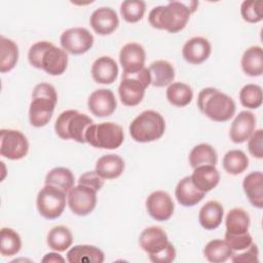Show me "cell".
I'll return each mask as SVG.
<instances>
[{
	"label": "cell",
	"mask_w": 263,
	"mask_h": 263,
	"mask_svg": "<svg viewBox=\"0 0 263 263\" xmlns=\"http://www.w3.org/2000/svg\"><path fill=\"white\" fill-rule=\"evenodd\" d=\"M124 170V161L117 154H107L98 159L96 172L103 179H116Z\"/></svg>",
	"instance_id": "d4e9b609"
},
{
	"label": "cell",
	"mask_w": 263,
	"mask_h": 263,
	"mask_svg": "<svg viewBox=\"0 0 263 263\" xmlns=\"http://www.w3.org/2000/svg\"><path fill=\"white\" fill-rule=\"evenodd\" d=\"M263 2L261 0L243 1L240 6V14L248 23H258L263 18Z\"/></svg>",
	"instance_id": "ab89813d"
},
{
	"label": "cell",
	"mask_w": 263,
	"mask_h": 263,
	"mask_svg": "<svg viewBox=\"0 0 263 263\" xmlns=\"http://www.w3.org/2000/svg\"><path fill=\"white\" fill-rule=\"evenodd\" d=\"M63 49L71 54H82L93 44V36L85 28H71L63 32L60 38Z\"/></svg>",
	"instance_id": "7c38bea8"
},
{
	"label": "cell",
	"mask_w": 263,
	"mask_h": 263,
	"mask_svg": "<svg viewBox=\"0 0 263 263\" xmlns=\"http://www.w3.org/2000/svg\"><path fill=\"white\" fill-rule=\"evenodd\" d=\"M87 106L95 116L107 117L113 114L117 107V102L114 93L110 89L101 88L90 93Z\"/></svg>",
	"instance_id": "9a60e30c"
},
{
	"label": "cell",
	"mask_w": 263,
	"mask_h": 263,
	"mask_svg": "<svg viewBox=\"0 0 263 263\" xmlns=\"http://www.w3.org/2000/svg\"><path fill=\"white\" fill-rule=\"evenodd\" d=\"M67 260L70 263H102L104 253L95 246L78 245L68 251Z\"/></svg>",
	"instance_id": "cb8c5ba5"
},
{
	"label": "cell",
	"mask_w": 263,
	"mask_h": 263,
	"mask_svg": "<svg viewBox=\"0 0 263 263\" xmlns=\"http://www.w3.org/2000/svg\"><path fill=\"white\" fill-rule=\"evenodd\" d=\"M0 47V72L6 73L11 71L17 63L18 48L12 40L5 38L4 36H1Z\"/></svg>",
	"instance_id": "1f68e13d"
},
{
	"label": "cell",
	"mask_w": 263,
	"mask_h": 263,
	"mask_svg": "<svg viewBox=\"0 0 263 263\" xmlns=\"http://www.w3.org/2000/svg\"><path fill=\"white\" fill-rule=\"evenodd\" d=\"M193 98L192 88L183 82L171 83L166 89L167 101L176 107L187 106Z\"/></svg>",
	"instance_id": "d6a6232c"
},
{
	"label": "cell",
	"mask_w": 263,
	"mask_h": 263,
	"mask_svg": "<svg viewBox=\"0 0 263 263\" xmlns=\"http://www.w3.org/2000/svg\"><path fill=\"white\" fill-rule=\"evenodd\" d=\"M151 77V84L156 87H163L170 85L175 78V69L173 65L166 61H155L149 68Z\"/></svg>",
	"instance_id": "4316f807"
},
{
	"label": "cell",
	"mask_w": 263,
	"mask_h": 263,
	"mask_svg": "<svg viewBox=\"0 0 263 263\" xmlns=\"http://www.w3.org/2000/svg\"><path fill=\"white\" fill-rule=\"evenodd\" d=\"M224 210L220 202L210 200L199 211L198 221L206 230H213L220 226L223 219Z\"/></svg>",
	"instance_id": "484cf974"
},
{
	"label": "cell",
	"mask_w": 263,
	"mask_h": 263,
	"mask_svg": "<svg viewBox=\"0 0 263 263\" xmlns=\"http://www.w3.org/2000/svg\"><path fill=\"white\" fill-rule=\"evenodd\" d=\"M191 7L179 1H173L166 5H159L151 9L148 15L149 24L159 30H165L170 33H177L183 30L189 21Z\"/></svg>",
	"instance_id": "6da1fadb"
},
{
	"label": "cell",
	"mask_w": 263,
	"mask_h": 263,
	"mask_svg": "<svg viewBox=\"0 0 263 263\" xmlns=\"http://www.w3.org/2000/svg\"><path fill=\"white\" fill-rule=\"evenodd\" d=\"M146 4L141 0H126L120 5V13L127 23H137L144 16Z\"/></svg>",
	"instance_id": "f35d334b"
},
{
	"label": "cell",
	"mask_w": 263,
	"mask_h": 263,
	"mask_svg": "<svg viewBox=\"0 0 263 263\" xmlns=\"http://www.w3.org/2000/svg\"><path fill=\"white\" fill-rule=\"evenodd\" d=\"M118 75V66L110 57H100L91 66V76L97 83L111 84Z\"/></svg>",
	"instance_id": "ffe728a7"
},
{
	"label": "cell",
	"mask_w": 263,
	"mask_h": 263,
	"mask_svg": "<svg viewBox=\"0 0 263 263\" xmlns=\"http://www.w3.org/2000/svg\"><path fill=\"white\" fill-rule=\"evenodd\" d=\"M123 140L122 127L114 122L91 124L85 134L86 143L101 149H116L121 146Z\"/></svg>",
	"instance_id": "9c48e42d"
},
{
	"label": "cell",
	"mask_w": 263,
	"mask_h": 263,
	"mask_svg": "<svg viewBox=\"0 0 263 263\" xmlns=\"http://www.w3.org/2000/svg\"><path fill=\"white\" fill-rule=\"evenodd\" d=\"M243 191L252 205L263 208V174L261 172H252L247 175L242 182Z\"/></svg>",
	"instance_id": "603a6c76"
},
{
	"label": "cell",
	"mask_w": 263,
	"mask_h": 263,
	"mask_svg": "<svg viewBox=\"0 0 263 263\" xmlns=\"http://www.w3.org/2000/svg\"><path fill=\"white\" fill-rule=\"evenodd\" d=\"M222 164L228 174L235 176L247 170L249 165V158L241 150H230L224 155Z\"/></svg>",
	"instance_id": "d590c367"
},
{
	"label": "cell",
	"mask_w": 263,
	"mask_h": 263,
	"mask_svg": "<svg viewBox=\"0 0 263 263\" xmlns=\"http://www.w3.org/2000/svg\"><path fill=\"white\" fill-rule=\"evenodd\" d=\"M104 179L98 175V173L95 171V172H86L84 173L83 175H81L79 177V180H78V184L80 185H84V186H87V187H90L92 189H95L96 191H99L102 189V187L104 186Z\"/></svg>",
	"instance_id": "ee69618b"
},
{
	"label": "cell",
	"mask_w": 263,
	"mask_h": 263,
	"mask_svg": "<svg viewBox=\"0 0 263 263\" xmlns=\"http://www.w3.org/2000/svg\"><path fill=\"white\" fill-rule=\"evenodd\" d=\"M165 121L156 111L146 110L138 115L129 124V134L136 142L148 143L162 137Z\"/></svg>",
	"instance_id": "52a82bcc"
},
{
	"label": "cell",
	"mask_w": 263,
	"mask_h": 263,
	"mask_svg": "<svg viewBox=\"0 0 263 263\" xmlns=\"http://www.w3.org/2000/svg\"><path fill=\"white\" fill-rule=\"evenodd\" d=\"M199 111L210 119L217 122H224L233 117L235 103L226 93L214 87H206L200 90L197 97Z\"/></svg>",
	"instance_id": "3957f363"
},
{
	"label": "cell",
	"mask_w": 263,
	"mask_h": 263,
	"mask_svg": "<svg viewBox=\"0 0 263 263\" xmlns=\"http://www.w3.org/2000/svg\"><path fill=\"white\" fill-rule=\"evenodd\" d=\"M203 253L210 262L223 263L231 257L233 251L225 240L213 239L206 243Z\"/></svg>",
	"instance_id": "836d02e7"
},
{
	"label": "cell",
	"mask_w": 263,
	"mask_h": 263,
	"mask_svg": "<svg viewBox=\"0 0 263 263\" xmlns=\"http://www.w3.org/2000/svg\"><path fill=\"white\" fill-rule=\"evenodd\" d=\"M36 204L39 214L45 219L59 218L66 208V193L51 185H45L37 195Z\"/></svg>",
	"instance_id": "30bf717a"
},
{
	"label": "cell",
	"mask_w": 263,
	"mask_h": 263,
	"mask_svg": "<svg viewBox=\"0 0 263 263\" xmlns=\"http://www.w3.org/2000/svg\"><path fill=\"white\" fill-rule=\"evenodd\" d=\"M146 59L145 49L136 42L125 44L119 53V62L123 73H136L144 68Z\"/></svg>",
	"instance_id": "2e32d148"
},
{
	"label": "cell",
	"mask_w": 263,
	"mask_h": 263,
	"mask_svg": "<svg viewBox=\"0 0 263 263\" xmlns=\"http://www.w3.org/2000/svg\"><path fill=\"white\" fill-rule=\"evenodd\" d=\"M97 192L95 189L80 185L73 187L68 192V205L77 216L90 214L97 204Z\"/></svg>",
	"instance_id": "4fadbf2b"
},
{
	"label": "cell",
	"mask_w": 263,
	"mask_h": 263,
	"mask_svg": "<svg viewBox=\"0 0 263 263\" xmlns=\"http://www.w3.org/2000/svg\"><path fill=\"white\" fill-rule=\"evenodd\" d=\"M211 51L212 46L205 38L193 37L184 44L182 54L186 62L193 65H198L208 60Z\"/></svg>",
	"instance_id": "d6986e66"
},
{
	"label": "cell",
	"mask_w": 263,
	"mask_h": 263,
	"mask_svg": "<svg viewBox=\"0 0 263 263\" xmlns=\"http://www.w3.org/2000/svg\"><path fill=\"white\" fill-rule=\"evenodd\" d=\"M217 160V152L214 147L209 144H198L192 148L189 153V163L193 168L204 164L215 165Z\"/></svg>",
	"instance_id": "4dcf8cb0"
},
{
	"label": "cell",
	"mask_w": 263,
	"mask_h": 263,
	"mask_svg": "<svg viewBox=\"0 0 263 263\" xmlns=\"http://www.w3.org/2000/svg\"><path fill=\"white\" fill-rule=\"evenodd\" d=\"M28 59L33 67L52 76L63 74L68 66L67 52L48 41L34 43L29 49Z\"/></svg>",
	"instance_id": "7a4b0ae2"
},
{
	"label": "cell",
	"mask_w": 263,
	"mask_h": 263,
	"mask_svg": "<svg viewBox=\"0 0 263 263\" xmlns=\"http://www.w3.org/2000/svg\"><path fill=\"white\" fill-rule=\"evenodd\" d=\"M190 177L194 186L204 193L214 189L220 181V174L218 170L215 167V165L210 164L195 167Z\"/></svg>",
	"instance_id": "7402d4cb"
},
{
	"label": "cell",
	"mask_w": 263,
	"mask_h": 263,
	"mask_svg": "<svg viewBox=\"0 0 263 263\" xmlns=\"http://www.w3.org/2000/svg\"><path fill=\"white\" fill-rule=\"evenodd\" d=\"M239 101L243 107L257 109L262 105V88L257 84H247L239 91Z\"/></svg>",
	"instance_id": "74e56055"
},
{
	"label": "cell",
	"mask_w": 263,
	"mask_h": 263,
	"mask_svg": "<svg viewBox=\"0 0 263 263\" xmlns=\"http://www.w3.org/2000/svg\"><path fill=\"white\" fill-rule=\"evenodd\" d=\"M57 102L58 95L51 84H37L34 87L29 109L30 123L35 127L46 125L52 117Z\"/></svg>",
	"instance_id": "5b68a950"
},
{
	"label": "cell",
	"mask_w": 263,
	"mask_h": 263,
	"mask_svg": "<svg viewBox=\"0 0 263 263\" xmlns=\"http://www.w3.org/2000/svg\"><path fill=\"white\" fill-rule=\"evenodd\" d=\"M93 121L86 114L77 110H66L55 120L54 130L63 140H74L78 143H86L85 134Z\"/></svg>",
	"instance_id": "8992f818"
},
{
	"label": "cell",
	"mask_w": 263,
	"mask_h": 263,
	"mask_svg": "<svg viewBox=\"0 0 263 263\" xmlns=\"http://www.w3.org/2000/svg\"><path fill=\"white\" fill-rule=\"evenodd\" d=\"M242 71L252 77L260 76L263 73V51L260 46H251L241 58Z\"/></svg>",
	"instance_id": "83f0119b"
},
{
	"label": "cell",
	"mask_w": 263,
	"mask_h": 263,
	"mask_svg": "<svg viewBox=\"0 0 263 263\" xmlns=\"http://www.w3.org/2000/svg\"><path fill=\"white\" fill-rule=\"evenodd\" d=\"M140 247L153 263H170L176 258V250L168 241L165 231L158 226L144 229L139 238Z\"/></svg>",
	"instance_id": "277c9868"
},
{
	"label": "cell",
	"mask_w": 263,
	"mask_h": 263,
	"mask_svg": "<svg viewBox=\"0 0 263 263\" xmlns=\"http://www.w3.org/2000/svg\"><path fill=\"white\" fill-rule=\"evenodd\" d=\"M175 195L181 205L193 206L202 200L205 193L196 188L192 183L191 177L187 176L177 184Z\"/></svg>",
	"instance_id": "44dd1931"
},
{
	"label": "cell",
	"mask_w": 263,
	"mask_h": 263,
	"mask_svg": "<svg viewBox=\"0 0 263 263\" xmlns=\"http://www.w3.org/2000/svg\"><path fill=\"white\" fill-rule=\"evenodd\" d=\"M226 232L230 234H242L248 232L250 226L249 214L240 208L232 209L226 216Z\"/></svg>",
	"instance_id": "f546056e"
},
{
	"label": "cell",
	"mask_w": 263,
	"mask_h": 263,
	"mask_svg": "<svg viewBox=\"0 0 263 263\" xmlns=\"http://www.w3.org/2000/svg\"><path fill=\"white\" fill-rule=\"evenodd\" d=\"M73 242V235L69 228L65 226H55L47 234V245L57 252H64Z\"/></svg>",
	"instance_id": "e575fe53"
},
{
	"label": "cell",
	"mask_w": 263,
	"mask_h": 263,
	"mask_svg": "<svg viewBox=\"0 0 263 263\" xmlns=\"http://www.w3.org/2000/svg\"><path fill=\"white\" fill-rule=\"evenodd\" d=\"M74 181L73 173L66 167H54L45 177V185L54 186L66 194L74 187Z\"/></svg>",
	"instance_id": "f1b7e54d"
},
{
	"label": "cell",
	"mask_w": 263,
	"mask_h": 263,
	"mask_svg": "<svg viewBox=\"0 0 263 263\" xmlns=\"http://www.w3.org/2000/svg\"><path fill=\"white\" fill-rule=\"evenodd\" d=\"M29 143L24 134L15 129L0 130V154L10 160H18L27 155Z\"/></svg>",
	"instance_id": "8fae6325"
},
{
	"label": "cell",
	"mask_w": 263,
	"mask_h": 263,
	"mask_svg": "<svg viewBox=\"0 0 263 263\" xmlns=\"http://www.w3.org/2000/svg\"><path fill=\"white\" fill-rule=\"evenodd\" d=\"M22 248V240L17 232L3 227L0 231V252L4 257L16 255Z\"/></svg>",
	"instance_id": "8d00e7d4"
},
{
	"label": "cell",
	"mask_w": 263,
	"mask_h": 263,
	"mask_svg": "<svg viewBox=\"0 0 263 263\" xmlns=\"http://www.w3.org/2000/svg\"><path fill=\"white\" fill-rule=\"evenodd\" d=\"M64 261H65L64 258H62L57 253H48L42 259V262H64Z\"/></svg>",
	"instance_id": "f6af8a7d"
},
{
	"label": "cell",
	"mask_w": 263,
	"mask_h": 263,
	"mask_svg": "<svg viewBox=\"0 0 263 263\" xmlns=\"http://www.w3.org/2000/svg\"><path fill=\"white\" fill-rule=\"evenodd\" d=\"M150 84V73L145 67L136 73H122L118 87L121 103L129 107L137 106L142 102L145 90Z\"/></svg>",
	"instance_id": "ba28073f"
},
{
	"label": "cell",
	"mask_w": 263,
	"mask_h": 263,
	"mask_svg": "<svg viewBox=\"0 0 263 263\" xmlns=\"http://www.w3.org/2000/svg\"><path fill=\"white\" fill-rule=\"evenodd\" d=\"M89 24L97 34L109 35L117 29L119 20L114 9L110 7H100L91 13Z\"/></svg>",
	"instance_id": "e0dca14e"
},
{
	"label": "cell",
	"mask_w": 263,
	"mask_h": 263,
	"mask_svg": "<svg viewBox=\"0 0 263 263\" xmlns=\"http://www.w3.org/2000/svg\"><path fill=\"white\" fill-rule=\"evenodd\" d=\"M148 214L156 221H166L174 213V202L171 196L161 190L152 192L146 199Z\"/></svg>",
	"instance_id": "5bb4252c"
},
{
	"label": "cell",
	"mask_w": 263,
	"mask_h": 263,
	"mask_svg": "<svg viewBox=\"0 0 263 263\" xmlns=\"http://www.w3.org/2000/svg\"><path fill=\"white\" fill-rule=\"evenodd\" d=\"M256 117L250 111H241L234 118L231 126L229 136L233 143L241 144L250 139L255 132Z\"/></svg>",
	"instance_id": "ac0fdd59"
},
{
	"label": "cell",
	"mask_w": 263,
	"mask_h": 263,
	"mask_svg": "<svg viewBox=\"0 0 263 263\" xmlns=\"http://www.w3.org/2000/svg\"><path fill=\"white\" fill-rule=\"evenodd\" d=\"M259 250L256 243L252 242L250 247L242 251L233 252L231 255V261L235 263H258L259 262Z\"/></svg>",
	"instance_id": "b9f144b4"
},
{
	"label": "cell",
	"mask_w": 263,
	"mask_h": 263,
	"mask_svg": "<svg viewBox=\"0 0 263 263\" xmlns=\"http://www.w3.org/2000/svg\"><path fill=\"white\" fill-rule=\"evenodd\" d=\"M225 241L229 245L233 252H238L250 247L253 242V238L249 232L242 234H230L226 232Z\"/></svg>",
	"instance_id": "60d3db41"
},
{
	"label": "cell",
	"mask_w": 263,
	"mask_h": 263,
	"mask_svg": "<svg viewBox=\"0 0 263 263\" xmlns=\"http://www.w3.org/2000/svg\"><path fill=\"white\" fill-rule=\"evenodd\" d=\"M248 149L252 156L256 158L263 157V130L258 129L253 133L249 139Z\"/></svg>",
	"instance_id": "7bdbcfd3"
}]
</instances>
